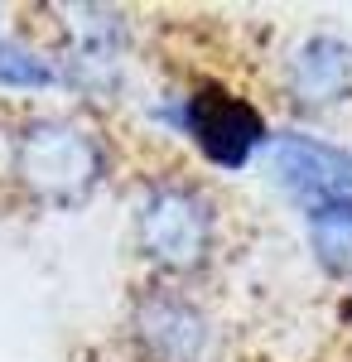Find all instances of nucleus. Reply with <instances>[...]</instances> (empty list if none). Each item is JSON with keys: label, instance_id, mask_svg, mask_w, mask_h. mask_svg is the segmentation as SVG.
<instances>
[{"label": "nucleus", "instance_id": "f257e3e1", "mask_svg": "<svg viewBox=\"0 0 352 362\" xmlns=\"http://www.w3.org/2000/svg\"><path fill=\"white\" fill-rule=\"evenodd\" d=\"M136 237H140V251H145L160 271L189 276V271H198V266L213 256L217 213H213V203H208L203 189L179 184V179H164V184H155V189L145 194V203H140Z\"/></svg>", "mask_w": 352, "mask_h": 362}, {"label": "nucleus", "instance_id": "f03ea898", "mask_svg": "<svg viewBox=\"0 0 352 362\" xmlns=\"http://www.w3.org/2000/svg\"><path fill=\"white\" fill-rule=\"evenodd\" d=\"M102 169H107L102 145L87 131L68 126V121H39L20 140V174H25L29 189L39 198H49V203L87 198L97 189Z\"/></svg>", "mask_w": 352, "mask_h": 362}, {"label": "nucleus", "instance_id": "7ed1b4c3", "mask_svg": "<svg viewBox=\"0 0 352 362\" xmlns=\"http://www.w3.org/2000/svg\"><path fill=\"white\" fill-rule=\"evenodd\" d=\"M184 126L198 140V150L222 169H242L251 160V150L266 140V121L261 112L222 92V87H198L189 102H184Z\"/></svg>", "mask_w": 352, "mask_h": 362}, {"label": "nucleus", "instance_id": "20e7f679", "mask_svg": "<svg viewBox=\"0 0 352 362\" xmlns=\"http://www.w3.org/2000/svg\"><path fill=\"white\" fill-rule=\"evenodd\" d=\"M136 334L155 362H203L208 343H213V329H208L203 309L193 300H184V295H169V290H155V295L140 300Z\"/></svg>", "mask_w": 352, "mask_h": 362}, {"label": "nucleus", "instance_id": "39448f33", "mask_svg": "<svg viewBox=\"0 0 352 362\" xmlns=\"http://www.w3.org/2000/svg\"><path fill=\"white\" fill-rule=\"evenodd\" d=\"M271 165L285 189L314 198V203H333V198H352V155L338 145H324L314 136H275Z\"/></svg>", "mask_w": 352, "mask_h": 362}, {"label": "nucleus", "instance_id": "423d86ee", "mask_svg": "<svg viewBox=\"0 0 352 362\" xmlns=\"http://www.w3.org/2000/svg\"><path fill=\"white\" fill-rule=\"evenodd\" d=\"M285 87L299 107H333L352 92V49L333 34H314L304 39L290 68H285Z\"/></svg>", "mask_w": 352, "mask_h": 362}, {"label": "nucleus", "instance_id": "0eeeda50", "mask_svg": "<svg viewBox=\"0 0 352 362\" xmlns=\"http://www.w3.org/2000/svg\"><path fill=\"white\" fill-rule=\"evenodd\" d=\"M309 247L328 276H352V198L309 208Z\"/></svg>", "mask_w": 352, "mask_h": 362}, {"label": "nucleus", "instance_id": "6e6552de", "mask_svg": "<svg viewBox=\"0 0 352 362\" xmlns=\"http://www.w3.org/2000/svg\"><path fill=\"white\" fill-rule=\"evenodd\" d=\"M49 83H54V68L39 54L0 44V87H49Z\"/></svg>", "mask_w": 352, "mask_h": 362}]
</instances>
